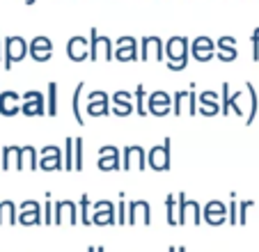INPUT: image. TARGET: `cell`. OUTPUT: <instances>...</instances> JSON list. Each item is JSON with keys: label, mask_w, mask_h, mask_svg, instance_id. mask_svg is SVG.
I'll return each mask as SVG.
<instances>
[{"label": "cell", "mask_w": 259, "mask_h": 252, "mask_svg": "<svg viewBox=\"0 0 259 252\" xmlns=\"http://www.w3.org/2000/svg\"><path fill=\"white\" fill-rule=\"evenodd\" d=\"M16 110H19V97L14 92L0 94V112L3 115H14Z\"/></svg>", "instance_id": "7a4b0ae2"}, {"label": "cell", "mask_w": 259, "mask_h": 252, "mask_svg": "<svg viewBox=\"0 0 259 252\" xmlns=\"http://www.w3.org/2000/svg\"><path fill=\"white\" fill-rule=\"evenodd\" d=\"M25 55V44L21 37H10L5 41V67L10 69L12 62H16V60H21Z\"/></svg>", "instance_id": "6da1fadb"}]
</instances>
